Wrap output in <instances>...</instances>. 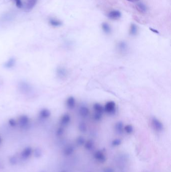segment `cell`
<instances>
[{"label":"cell","instance_id":"74e56055","mask_svg":"<svg viewBox=\"0 0 171 172\" xmlns=\"http://www.w3.org/2000/svg\"><path fill=\"white\" fill-rule=\"evenodd\" d=\"M0 84H1V81H0Z\"/></svg>","mask_w":171,"mask_h":172},{"label":"cell","instance_id":"603a6c76","mask_svg":"<svg viewBox=\"0 0 171 172\" xmlns=\"http://www.w3.org/2000/svg\"><path fill=\"white\" fill-rule=\"evenodd\" d=\"M87 125L84 122H81L78 124V130L82 133L86 132L87 131Z\"/></svg>","mask_w":171,"mask_h":172},{"label":"cell","instance_id":"52a82bcc","mask_svg":"<svg viewBox=\"0 0 171 172\" xmlns=\"http://www.w3.org/2000/svg\"><path fill=\"white\" fill-rule=\"evenodd\" d=\"M56 74L57 77L59 78V79H65L67 77L68 72L65 67H57L56 70Z\"/></svg>","mask_w":171,"mask_h":172},{"label":"cell","instance_id":"4fadbf2b","mask_svg":"<svg viewBox=\"0 0 171 172\" xmlns=\"http://www.w3.org/2000/svg\"><path fill=\"white\" fill-rule=\"evenodd\" d=\"M95 158L100 162H103L106 160V157L103 152L98 151L96 152L95 154Z\"/></svg>","mask_w":171,"mask_h":172},{"label":"cell","instance_id":"4316f807","mask_svg":"<svg viewBox=\"0 0 171 172\" xmlns=\"http://www.w3.org/2000/svg\"><path fill=\"white\" fill-rule=\"evenodd\" d=\"M93 147V143L91 141H88L85 144V148L87 150H91Z\"/></svg>","mask_w":171,"mask_h":172},{"label":"cell","instance_id":"f546056e","mask_svg":"<svg viewBox=\"0 0 171 172\" xmlns=\"http://www.w3.org/2000/svg\"><path fill=\"white\" fill-rule=\"evenodd\" d=\"M64 133V129L63 127L61 126L57 129L56 131V135L58 136H60L63 135Z\"/></svg>","mask_w":171,"mask_h":172},{"label":"cell","instance_id":"2e32d148","mask_svg":"<svg viewBox=\"0 0 171 172\" xmlns=\"http://www.w3.org/2000/svg\"><path fill=\"white\" fill-rule=\"evenodd\" d=\"M121 15H122L120 12L117 10H113L109 12L108 14V17L111 19L117 20L121 17Z\"/></svg>","mask_w":171,"mask_h":172},{"label":"cell","instance_id":"9c48e42d","mask_svg":"<svg viewBox=\"0 0 171 172\" xmlns=\"http://www.w3.org/2000/svg\"><path fill=\"white\" fill-rule=\"evenodd\" d=\"M117 49L119 51V53L122 54L126 53H127V51L129 49L128 45L125 41H120L117 44Z\"/></svg>","mask_w":171,"mask_h":172},{"label":"cell","instance_id":"5b68a950","mask_svg":"<svg viewBox=\"0 0 171 172\" xmlns=\"http://www.w3.org/2000/svg\"><path fill=\"white\" fill-rule=\"evenodd\" d=\"M33 154L32 148L30 146H27L24 148L20 154V157L23 160H27L31 157Z\"/></svg>","mask_w":171,"mask_h":172},{"label":"cell","instance_id":"d6a6232c","mask_svg":"<svg viewBox=\"0 0 171 172\" xmlns=\"http://www.w3.org/2000/svg\"><path fill=\"white\" fill-rule=\"evenodd\" d=\"M41 151L39 149H36L34 151L35 156L37 157H40L41 156Z\"/></svg>","mask_w":171,"mask_h":172},{"label":"cell","instance_id":"d6986e66","mask_svg":"<svg viewBox=\"0 0 171 172\" xmlns=\"http://www.w3.org/2000/svg\"><path fill=\"white\" fill-rule=\"evenodd\" d=\"M74 148L71 146H68L64 149L63 153L65 156H69L73 153Z\"/></svg>","mask_w":171,"mask_h":172},{"label":"cell","instance_id":"f1b7e54d","mask_svg":"<svg viewBox=\"0 0 171 172\" xmlns=\"http://www.w3.org/2000/svg\"><path fill=\"white\" fill-rule=\"evenodd\" d=\"M122 143V141H121V139H114L112 143H111V144L112 146H119Z\"/></svg>","mask_w":171,"mask_h":172},{"label":"cell","instance_id":"ffe728a7","mask_svg":"<svg viewBox=\"0 0 171 172\" xmlns=\"http://www.w3.org/2000/svg\"><path fill=\"white\" fill-rule=\"evenodd\" d=\"M138 32V28L137 25L135 24H132L130 25V30H129V33L132 36H135Z\"/></svg>","mask_w":171,"mask_h":172},{"label":"cell","instance_id":"277c9868","mask_svg":"<svg viewBox=\"0 0 171 172\" xmlns=\"http://www.w3.org/2000/svg\"><path fill=\"white\" fill-rule=\"evenodd\" d=\"M151 124L154 130L157 132H161L164 130V125L163 123L156 117H153L152 118Z\"/></svg>","mask_w":171,"mask_h":172},{"label":"cell","instance_id":"8fae6325","mask_svg":"<svg viewBox=\"0 0 171 172\" xmlns=\"http://www.w3.org/2000/svg\"><path fill=\"white\" fill-rule=\"evenodd\" d=\"M66 105L67 108L72 110L75 108L76 106V100L73 96L69 97L66 101Z\"/></svg>","mask_w":171,"mask_h":172},{"label":"cell","instance_id":"7402d4cb","mask_svg":"<svg viewBox=\"0 0 171 172\" xmlns=\"http://www.w3.org/2000/svg\"><path fill=\"white\" fill-rule=\"evenodd\" d=\"M136 9L138 11L141 13H145L147 11V8L145 4H143L140 3L136 5Z\"/></svg>","mask_w":171,"mask_h":172},{"label":"cell","instance_id":"30bf717a","mask_svg":"<svg viewBox=\"0 0 171 172\" xmlns=\"http://www.w3.org/2000/svg\"><path fill=\"white\" fill-rule=\"evenodd\" d=\"M16 59L14 57H11L4 63V67L7 69H12L16 64Z\"/></svg>","mask_w":171,"mask_h":172},{"label":"cell","instance_id":"836d02e7","mask_svg":"<svg viewBox=\"0 0 171 172\" xmlns=\"http://www.w3.org/2000/svg\"><path fill=\"white\" fill-rule=\"evenodd\" d=\"M114 171L111 168H106L104 170L103 172H114Z\"/></svg>","mask_w":171,"mask_h":172},{"label":"cell","instance_id":"7a4b0ae2","mask_svg":"<svg viewBox=\"0 0 171 172\" xmlns=\"http://www.w3.org/2000/svg\"><path fill=\"white\" fill-rule=\"evenodd\" d=\"M18 126L22 130H26L29 128L30 125V119L26 115H21L18 118Z\"/></svg>","mask_w":171,"mask_h":172},{"label":"cell","instance_id":"e575fe53","mask_svg":"<svg viewBox=\"0 0 171 172\" xmlns=\"http://www.w3.org/2000/svg\"><path fill=\"white\" fill-rule=\"evenodd\" d=\"M127 1H129V2H137V1H138L139 0H127Z\"/></svg>","mask_w":171,"mask_h":172},{"label":"cell","instance_id":"5bb4252c","mask_svg":"<svg viewBox=\"0 0 171 172\" xmlns=\"http://www.w3.org/2000/svg\"><path fill=\"white\" fill-rule=\"evenodd\" d=\"M124 123L122 121H119L114 125V130L118 135H122L124 132Z\"/></svg>","mask_w":171,"mask_h":172},{"label":"cell","instance_id":"d590c367","mask_svg":"<svg viewBox=\"0 0 171 172\" xmlns=\"http://www.w3.org/2000/svg\"><path fill=\"white\" fill-rule=\"evenodd\" d=\"M2 142H3V139H2V137L0 136V146L2 144Z\"/></svg>","mask_w":171,"mask_h":172},{"label":"cell","instance_id":"484cf974","mask_svg":"<svg viewBox=\"0 0 171 172\" xmlns=\"http://www.w3.org/2000/svg\"><path fill=\"white\" fill-rule=\"evenodd\" d=\"M103 115V114L95 113L93 115V119L95 121H100L102 119Z\"/></svg>","mask_w":171,"mask_h":172},{"label":"cell","instance_id":"44dd1931","mask_svg":"<svg viewBox=\"0 0 171 172\" xmlns=\"http://www.w3.org/2000/svg\"><path fill=\"white\" fill-rule=\"evenodd\" d=\"M101 28H102V29H103L104 33L106 34H109L111 32V27L108 24V23H103L102 25H101Z\"/></svg>","mask_w":171,"mask_h":172},{"label":"cell","instance_id":"ba28073f","mask_svg":"<svg viewBox=\"0 0 171 172\" xmlns=\"http://www.w3.org/2000/svg\"><path fill=\"white\" fill-rule=\"evenodd\" d=\"M71 117L68 113L64 114L60 119V124L62 127H65L68 125L71 121Z\"/></svg>","mask_w":171,"mask_h":172},{"label":"cell","instance_id":"d4e9b609","mask_svg":"<svg viewBox=\"0 0 171 172\" xmlns=\"http://www.w3.org/2000/svg\"><path fill=\"white\" fill-rule=\"evenodd\" d=\"M8 124L10 127H13V128L16 127L17 126H18L17 121H16V120H15L14 118H11L9 120Z\"/></svg>","mask_w":171,"mask_h":172},{"label":"cell","instance_id":"9a60e30c","mask_svg":"<svg viewBox=\"0 0 171 172\" xmlns=\"http://www.w3.org/2000/svg\"><path fill=\"white\" fill-rule=\"evenodd\" d=\"M38 0H26L25 9L27 11H30L36 6Z\"/></svg>","mask_w":171,"mask_h":172},{"label":"cell","instance_id":"8992f818","mask_svg":"<svg viewBox=\"0 0 171 172\" xmlns=\"http://www.w3.org/2000/svg\"><path fill=\"white\" fill-rule=\"evenodd\" d=\"M51 115L50 111L47 108L42 109L38 113V117L41 120L48 119Z\"/></svg>","mask_w":171,"mask_h":172},{"label":"cell","instance_id":"6da1fadb","mask_svg":"<svg viewBox=\"0 0 171 172\" xmlns=\"http://www.w3.org/2000/svg\"><path fill=\"white\" fill-rule=\"evenodd\" d=\"M18 90L24 95H29L33 91V87L29 83L26 81H21L18 85Z\"/></svg>","mask_w":171,"mask_h":172},{"label":"cell","instance_id":"cb8c5ba5","mask_svg":"<svg viewBox=\"0 0 171 172\" xmlns=\"http://www.w3.org/2000/svg\"><path fill=\"white\" fill-rule=\"evenodd\" d=\"M124 130L127 134H131L134 131V128L132 125L127 124L124 126Z\"/></svg>","mask_w":171,"mask_h":172},{"label":"cell","instance_id":"e0dca14e","mask_svg":"<svg viewBox=\"0 0 171 172\" xmlns=\"http://www.w3.org/2000/svg\"><path fill=\"white\" fill-rule=\"evenodd\" d=\"M93 109L95 113H100V114H103L104 112V108L103 105L100 104L96 103H95L93 105Z\"/></svg>","mask_w":171,"mask_h":172},{"label":"cell","instance_id":"4dcf8cb0","mask_svg":"<svg viewBox=\"0 0 171 172\" xmlns=\"http://www.w3.org/2000/svg\"><path fill=\"white\" fill-rule=\"evenodd\" d=\"M15 2V4L18 8H22L23 6V3L22 0H13Z\"/></svg>","mask_w":171,"mask_h":172},{"label":"cell","instance_id":"8d00e7d4","mask_svg":"<svg viewBox=\"0 0 171 172\" xmlns=\"http://www.w3.org/2000/svg\"><path fill=\"white\" fill-rule=\"evenodd\" d=\"M65 172V171H62V172Z\"/></svg>","mask_w":171,"mask_h":172},{"label":"cell","instance_id":"83f0119b","mask_svg":"<svg viewBox=\"0 0 171 172\" xmlns=\"http://www.w3.org/2000/svg\"><path fill=\"white\" fill-rule=\"evenodd\" d=\"M9 162H10V164L12 165H16L17 164L18 160H17V158L15 156H12L9 159Z\"/></svg>","mask_w":171,"mask_h":172},{"label":"cell","instance_id":"ac0fdd59","mask_svg":"<svg viewBox=\"0 0 171 172\" xmlns=\"http://www.w3.org/2000/svg\"><path fill=\"white\" fill-rule=\"evenodd\" d=\"M49 22L52 26L54 27H58L62 25V22L56 18H50L49 19Z\"/></svg>","mask_w":171,"mask_h":172},{"label":"cell","instance_id":"1f68e13d","mask_svg":"<svg viewBox=\"0 0 171 172\" xmlns=\"http://www.w3.org/2000/svg\"><path fill=\"white\" fill-rule=\"evenodd\" d=\"M84 139L81 136H80L77 139L76 143L79 146H82L84 143Z\"/></svg>","mask_w":171,"mask_h":172},{"label":"cell","instance_id":"7c38bea8","mask_svg":"<svg viewBox=\"0 0 171 172\" xmlns=\"http://www.w3.org/2000/svg\"><path fill=\"white\" fill-rule=\"evenodd\" d=\"M79 114L82 118H86L90 114V110L88 107L85 106H81L78 110Z\"/></svg>","mask_w":171,"mask_h":172},{"label":"cell","instance_id":"3957f363","mask_svg":"<svg viewBox=\"0 0 171 172\" xmlns=\"http://www.w3.org/2000/svg\"><path fill=\"white\" fill-rule=\"evenodd\" d=\"M103 108L104 111L106 112L107 114L110 115L114 114L116 110V103L113 101H108L104 105Z\"/></svg>","mask_w":171,"mask_h":172}]
</instances>
